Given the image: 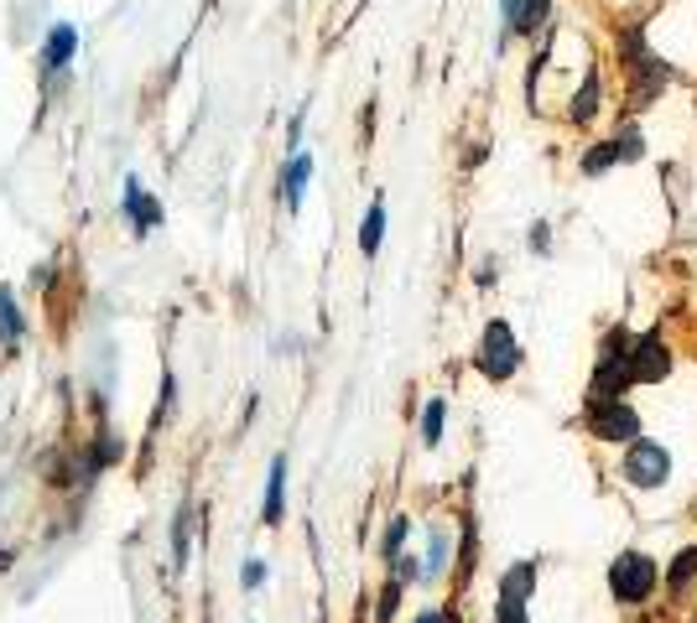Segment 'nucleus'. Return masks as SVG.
<instances>
[{
    "label": "nucleus",
    "mask_w": 697,
    "mask_h": 623,
    "mask_svg": "<svg viewBox=\"0 0 697 623\" xmlns=\"http://www.w3.org/2000/svg\"><path fill=\"white\" fill-rule=\"evenodd\" d=\"M499 623H526V608H520V603H499Z\"/></svg>",
    "instance_id": "21"
},
{
    "label": "nucleus",
    "mask_w": 697,
    "mask_h": 623,
    "mask_svg": "<svg viewBox=\"0 0 697 623\" xmlns=\"http://www.w3.org/2000/svg\"><path fill=\"white\" fill-rule=\"evenodd\" d=\"M625 161V151H619V140H598L594 151L583 156V177H604L609 167H619Z\"/></svg>",
    "instance_id": "11"
},
{
    "label": "nucleus",
    "mask_w": 697,
    "mask_h": 623,
    "mask_svg": "<svg viewBox=\"0 0 697 623\" xmlns=\"http://www.w3.org/2000/svg\"><path fill=\"white\" fill-rule=\"evenodd\" d=\"M625 364H630V380H636V385H651V380H666V374H672V353H666V343H661V338H651V332H645V338H636V343H630Z\"/></svg>",
    "instance_id": "4"
},
{
    "label": "nucleus",
    "mask_w": 697,
    "mask_h": 623,
    "mask_svg": "<svg viewBox=\"0 0 697 623\" xmlns=\"http://www.w3.org/2000/svg\"><path fill=\"white\" fill-rule=\"evenodd\" d=\"M125 214L136 218V224H161V208L146 193H140V177H131V182H125Z\"/></svg>",
    "instance_id": "10"
},
{
    "label": "nucleus",
    "mask_w": 697,
    "mask_h": 623,
    "mask_svg": "<svg viewBox=\"0 0 697 623\" xmlns=\"http://www.w3.org/2000/svg\"><path fill=\"white\" fill-rule=\"evenodd\" d=\"M307 182H313V156H292L286 161V172H281V197H286V208L297 214L302 208V193H307Z\"/></svg>",
    "instance_id": "6"
},
{
    "label": "nucleus",
    "mask_w": 697,
    "mask_h": 623,
    "mask_svg": "<svg viewBox=\"0 0 697 623\" xmlns=\"http://www.w3.org/2000/svg\"><path fill=\"white\" fill-rule=\"evenodd\" d=\"M619 151H625V161H636V156L645 151V146H640V131H625V136H619Z\"/></svg>",
    "instance_id": "20"
},
{
    "label": "nucleus",
    "mask_w": 697,
    "mask_h": 623,
    "mask_svg": "<svg viewBox=\"0 0 697 623\" xmlns=\"http://www.w3.org/2000/svg\"><path fill=\"white\" fill-rule=\"evenodd\" d=\"M625 478L636 488H661L672 478V452L661 442H630V457H625Z\"/></svg>",
    "instance_id": "3"
},
{
    "label": "nucleus",
    "mask_w": 697,
    "mask_h": 623,
    "mask_svg": "<svg viewBox=\"0 0 697 623\" xmlns=\"http://www.w3.org/2000/svg\"><path fill=\"white\" fill-rule=\"evenodd\" d=\"M417 623H448V613H421Z\"/></svg>",
    "instance_id": "23"
},
{
    "label": "nucleus",
    "mask_w": 697,
    "mask_h": 623,
    "mask_svg": "<svg viewBox=\"0 0 697 623\" xmlns=\"http://www.w3.org/2000/svg\"><path fill=\"white\" fill-rule=\"evenodd\" d=\"M281 509H286V457H277L271 478H266V525H277Z\"/></svg>",
    "instance_id": "9"
},
{
    "label": "nucleus",
    "mask_w": 697,
    "mask_h": 623,
    "mask_svg": "<svg viewBox=\"0 0 697 623\" xmlns=\"http://www.w3.org/2000/svg\"><path fill=\"white\" fill-rule=\"evenodd\" d=\"M479 370L490 374V380H510L520 364V343H516V332L505 328V322H490L484 328V338H479Z\"/></svg>",
    "instance_id": "2"
},
{
    "label": "nucleus",
    "mask_w": 697,
    "mask_h": 623,
    "mask_svg": "<svg viewBox=\"0 0 697 623\" xmlns=\"http://www.w3.org/2000/svg\"><path fill=\"white\" fill-rule=\"evenodd\" d=\"M693 577H697V545H687L677 562H672V587H677V592H687V582H693Z\"/></svg>",
    "instance_id": "16"
},
{
    "label": "nucleus",
    "mask_w": 697,
    "mask_h": 623,
    "mask_svg": "<svg viewBox=\"0 0 697 623\" xmlns=\"http://www.w3.org/2000/svg\"><path fill=\"white\" fill-rule=\"evenodd\" d=\"M552 21V0H520V21H516V37H531Z\"/></svg>",
    "instance_id": "12"
},
{
    "label": "nucleus",
    "mask_w": 697,
    "mask_h": 623,
    "mask_svg": "<svg viewBox=\"0 0 697 623\" xmlns=\"http://www.w3.org/2000/svg\"><path fill=\"white\" fill-rule=\"evenodd\" d=\"M380 234H385V203H370V214H364V229H359V250L375 254L380 250Z\"/></svg>",
    "instance_id": "14"
},
{
    "label": "nucleus",
    "mask_w": 697,
    "mask_h": 623,
    "mask_svg": "<svg viewBox=\"0 0 697 623\" xmlns=\"http://www.w3.org/2000/svg\"><path fill=\"white\" fill-rule=\"evenodd\" d=\"M594 437H604V442H636L640 416L625 400H594Z\"/></svg>",
    "instance_id": "5"
},
{
    "label": "nucleus",
    "mask_w": 697,
    "mask_h": 623,
    "mask_svg": "<svg viewBox=\"0 0 697 623\" xmlns=\"http://www.w3.org/2000/svg\"><path fill=\"white\" fill-rule=\"evenodd\" d=\"M406 530H412L406 520H396V525L385 530V562H396V556H401V541H406Z\"/></svg>",
    "instance_id": "19"
},
{
    "label": "nucleus",
    "mask_w": 697,
    "mask_h": 623,
    "mask_svg": "<svg viewBox=\"0 0 697 623\" xmlns=\"http://www.w3.org/2000/svg\"><path fill=\"white\" fill-rule=\"evenodd\" d=\"M74 47H79V32H74L68 21H58V26L47 32V53H42V63H47V68H68V63H74Z\"/></svg>",
    "instance_id": "7"
},
{
    "label": "nucleus",
    "mask_w": 697,
    "mask_h": 623,
    "mask_svg": "<svg viewBox=\"0 0 697 623\" xmlns=\"http://www.w3.org/2000/svg\"><path fill=\"white\" fill-rule=\"evenodd\" d=\"M260 577H266V566H260V562L245 566V587H260Z\"/></svg>",
    "instance_id": "22"
},
{
    "label": "nucleus",
    "mask_w": 697,
    "mask_h": 623,
    "mask_svg": "<svg viewBox=\"0 0 697 623\" xmlns=\"http://www.w3.org/2000/svg\"><path fill=\"white\" fill-rule=\"evenodd\" d=\"M442 566H448V535H432V551H427V566H421V571L438 577Z\"/></svg>",
    "instance_id": "18"
},
{
    "label": "nucleus",
    "mask_w": 697,
    "mask_h": 623,
    "mask_svg": "<svg viewBox=\"0 0 697 623\" xmlns=\"http://www.w3.org/2000/svg\"><path fill=\"white\" fill-rule=\"evenodd\" d=\"M531 587H537V566H531V562L510 566V571H505V582H499V603H520V608H526Z\"/></svg>",
    "instance_id": "8"
},
{
    "label": "nucleus",
    "mask_w": 697,
    "mask_h": 623,
    "mask_svg": "<svg viewBox=\"0 0 697 623\" xmlns=\"http://www.w3.org/2000/svg\"><path fill=\"white\" fill-rule=\"evenodd\" d=\"M609 592H615L619 603H645L656 592V562L640 556V551L615 556V566H609Z\"/></svg>",
    "instance_id": "1"
},
{
    "label": "nucleus",
    "mask_w": 697,
    "mask_h": 623,
    "mask_svg": "<svg viewBox=\"0 0 697 623\" xmlns=\"http://www.w3.org/2000/svg\"><path fill=\"white\" fill-rule=\"evenodd\" d=\"M0 338H5V343L21 338V317H11V292H5V286H0Z\"/></svg>",
    "instance_id": "17"
},
{
    "label": "nucleus",
    "mask_w": 697,
    "mask_h": 623,
    "mask_svg": "<svg viewBox=\"0 0 697 623\" xmlns=\"http://www.w3.org/2000/svg\"><path fill=\"white\" fill-rule=\"evenodd\" d=\"M442 421H448V406H442V400H432V406L421 410V442H427V448L442 442Z\"/></svg>",
    "instance_id": "15"
},
{
    "label": "nucleus",
    "mask_w": 697,
    "mask_h": 623,
    "mask_svg": "<svg viewBox=\"0 0 697 623\" xmlns=\"http://www.w3.org/2000/svg\"><path fill=\"white\" fill-rule=\"evenodd\" d=\"M598 115V73L583 78V89L573 94V125H588Z\"/></svg>",
    "instance_id": "13"
}]
</instances>
